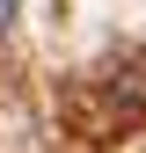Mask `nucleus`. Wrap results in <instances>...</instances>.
<instances>
[{
    "instance_id": "nucleus-1",
    "label": "nucleus",
    "mask_w": 146,
    "mask_h": 153,
    "mask_svg": "<svg viewBox=\"0 0 146 153\" xmlns=\"http://www.w3.org/2000/svg\"><path fill=\"white\" fill-rule=\"evenodd\" d=\"M15 29V0H0V36H7Z\"/></svg>"
}]
</instances>
